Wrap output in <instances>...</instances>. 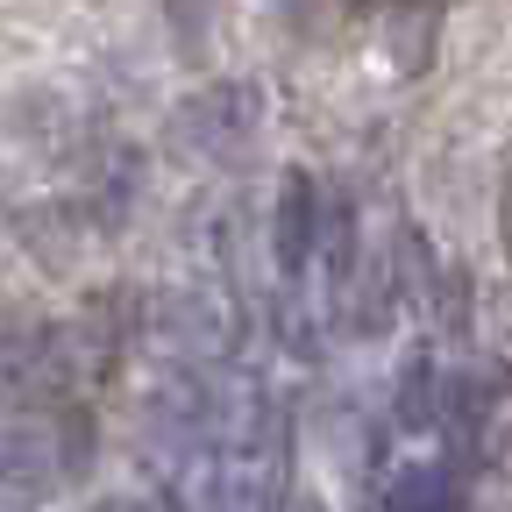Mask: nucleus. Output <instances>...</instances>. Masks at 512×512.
Here are the masks:
<instances>
[{
    "label": "nucleus",
    "mask_w": 512,
    "mask_h": 512,
    "mask_svg": "<svg viewBox=\"0 0 512 512\" xmlns=\"http://www.w3.org/2000/svg\"><path fill=\"white\" fill-rule=\"evenodd\" d=\"M384 512H448L456 505V470L441 456H399L384 470Z\"/></svg>",
    "instance_id": "obj_3"
},
{
    "label": "nucleus",
    "mask_w": 512,
    "mask_h": 512,
    "mask_svg": "<svg viewBox=\"0 0 512 512\" xmlns=\"http://www.w3.org/2000/svg\"><path fill=\"white\" fill-rule=\"evenodd\" d=\"M441 399H448V370H441V356H434V349H413L406 370H399V384H392V427H399V434L441 427Z\"/></svg>",
    "instance_id": "obj_2"
},
{
    "label": "nucleus",
    "mask_w": 512,
    "mask_h": 512,
    "mask_svg": "<svg viewBox=\"0 0 512 512\" xmlns=\"http://www.w3.org/2000/svg\"><path fill=\"white\" fill-rule=\"evenodd\" d=\"M86 470V427L72 406L57 413H0V491L43 505Z\"/></svg>",
    "instance_id": "obj_1"
},
{
    "label": "nucleus",
    "mask_w": 512,
    "mask_h": 512,
    "mask_svg": "<svg viewBox=\"0 0 512 512\" xmlns=\"http://www.w3.org/2000/svg\"><path fill=\"white\" fill-rule=\"evenodd\" d=\"M285 512H320V505H313V498H292V505H285Z\"/></svg>",
    "instance_id": "obj_5"
},
{
    "label": "nucleus",
    "mask_w": 512,
    "mask_h": 512,
    "mask_svg": "<svg viewBox=\"0 0 512 512\" xmlns=\"http://www.w3.org/2000/svg\"><path fill=\"white\" fill-rule=\"evenodd\" d=\"M93 512H164V505H136V498H107V505H93Z\"/></svg>",
    "instance_id": "obj_4"
}]
</instances>
